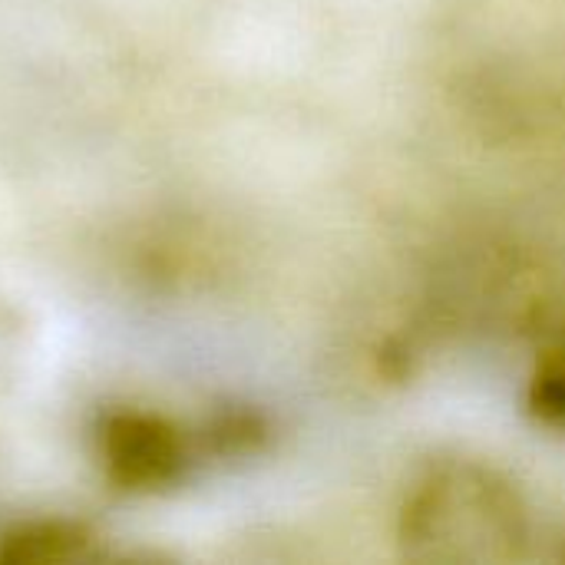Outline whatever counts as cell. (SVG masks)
<instances>
[{"mask_svg":"<svg viewBox=\"0 0 565 565\" xmlns=\"http://www.w3.org/2000/svg\"><path fill=\"white\" fill-rule=\"evenodd\" d=\"M530 540L520 493L477 463L434 470L401 513V543L424 563H510Z\"/></svg>","mask_w":565,"mask_h":565,"instance_id":"obj_1","label":"cell"},{"mask_svg":"<svg viewBox=\"0 0 565 565\" xmlns=\"http://www.w3.org/2000/svg\"><path fill=\"white\" fill-rule=\"evenodd\" d=\"M109 463L136 483H159L179 463L175 440L149 420H116L109 427Z\"/></svg>","mask_w":565,"mask_h":565,"instance_id":"obj_2","label":"cell"}]
</instances>
